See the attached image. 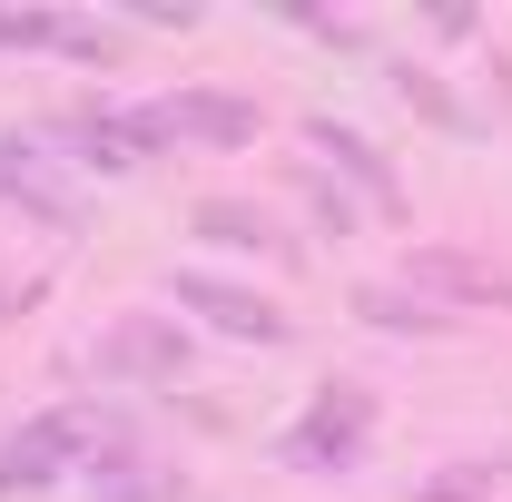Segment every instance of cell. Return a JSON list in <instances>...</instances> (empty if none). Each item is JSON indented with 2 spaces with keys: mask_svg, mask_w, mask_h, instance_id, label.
<instances>
[{
  "mask_svg": "<svg viewBox=\"0 0 512 502\" xmlns=\"http://www.w3.org/2000/svg\"><path fill=\"white\" fill-rule=\"evenodd\" d=\"M69 10H0V50H60Z\"/></svg>",
  "mask_w": 512,
  "mask_h": 502,
  "instance_id": "obj_13",
  "label": "cell"
},
{
  "mask_svg": "<svg viewBox=\"0 0 512 502\" xmlns=\"http://www.w3.org/2000/svg\"><path fill=\"white\" fill-rule=\"evenodd\" d=\"M394 89H404V99H414V109H424V119H444V128H473V109H463V99H453L444 79H434V69H404V79H394Z\"/></svg>",
  "mask_w": 512,
  "mask_h": 502,
  "instance_id": "obj_14",
  "label": "cell"
},
{
  "mask_svg": "<svg viewBox=\"0 0 512 502\" xmlns=\"http://www.w3.org/2000/svg\"><path fill=\"white\" fill-rule=\"evenodd\" d=\"M89 375L99 384H178L188 375V325L178 315H119L89 345Z\"/></svg>",
  "mask_w": 512,
  "mask_h": 502,
  "instance_id": "obj_4",
  "label": "cell"
},
{
  "mask_svg": "<svg viewBox=\"0 0 512 502\" xmlns=\"http://www.w3.org/2000/svg\"><path fill=\"white\" fill-rule=\"evenodd\" d=\"M168 306L197 315V325H217L227 345H286V335H296L276 296H256L237 276H207V266H178V276H168Z\"/></svg>",
  "mask_w": 512,
  "mask_h": 502,
  "instance_id": "obj_3",
  "label": "cell"
},
{
  "mask_svg": "<svg viewBox=\"0 0 512 502\" xmlns=\"http://www.w3.org/2000/svg\"><path fill=\"white\" fill-rule=\"evenodd\" d=\"M355 315H365V325H384V335H453V315L424 306L414 286H355Z\"/></svg>",
  "mask_w": 512,
  "mask_h": 502,
  "instance_id": "obj_12",
  "label": "cell"
},
{
  "mask_svg": "<svg viewBox=\"0 0 512 502\" xmlns=\"http://www.w3.org/2000/svg\"><path fill=\"white\" fill-rule=\"evenodd\" d=\"M138 109H148L158 138H197V148H247L266 128V109L237 99V89H168V99H138Z\"/></svg>",
  "mask_w": 512,
  "mask_h": 502,
  "instance_id": "obj_6",
  "label": "cell"
},
{
  "mask_svg": "<svg viewBox=\"0 0 512 502\" xmlns=\"http://www.w3.org/2000/svg\"><path fill=\"white\" fill-rule=\"evenodd\" d=\"M188 227L207 237V247H227V256H296V237H286L256 197H197Z\"/></svg>",
  "mask_w": 512,
  "mask_h": 502,
  "instance_id": "obj_9",
  "label": "cell"
},
{
  "mask_svg": "<svg viewBox=\"0 0 512 502\" xmlns=\"http://www.w3.org/2000/svg\"><path fill=\"white\" fill-rule=\"evenodd\" d=\"M99 443H119V424H109L99 404H50V414L10 424V434H0V502L10 493H50L60 473H89Z\"/></svg>",
  "mask_w": 512,
  "mask_h": 502,
  "instance_id": "obj_1",
  "label": "cell"
},
{
  "mask_svg": "<svg viewBox=\"0 0 512 502\" xmlns=\"http://www.w3.org/2000/svg\"><path fill=\"white\" fill-rule=\"evenodd\" d=\"M306 148H316V158H335V168H345V178H355V188L375 197L384 217H404V178H394V168H384V148L375 138H365V128H345V119H306Z\"/></svg>",
  "mask_w": 512,
  "mask_h": 502,
  "instance_id": "obj_8",
  "label": "cell"
},
{
  "mask_svg": "<svg viewBox=\"0 0 512 502\" xmlns=\"http://www.w3.org/2000/svg\"><path fill=\"white\" fill-rule=\"evenodd\" d=\"M0 197H20V207H40L50 227H69V188L50 178V158H40L30 138H0Z\"/></svg>",
  "mask_w": 512,
  "mask_h": 502,
  "instance_id": "obj_11",
  "label": "cell"
},
{
  "mask_svg": "<svg viewBox=\"0 0 512 502\" xmlns=\"http://www.w3.org/2000/svg\"><path fill=\"white\" fill-rule=\"evenodd\" d=\"M306 197H316V217H325V227H335V237H345V227H355V197L335 188V178H306Z\"/></svg>",
  "mask_w": 512,
  "mask_h": 502,
  "instance_id": "obj_15",
  "label": "cell"
},
{
  "mask_svg": "<svg viewBox=\"0 0 512 502\" xmlns=\"http://www.w3.org/2000/svg\"><path fill=\"white\" fill-rule=\"evenodd\" d=\"M404 286H414L424 306H503L512 315V266L463 256V247H414L404 256Z\"/></svg>",
  "mask_w": 512,
  "mask_h": 502,
  "instance_id": "obj_7",
  "label": "cell"
},
{
  "mask_svg": "<svg viewBox=\"0 0 512 502\" xmlns=\"http://www.w3.org/2000/svg\"><path fill=\"white\" fill-rule=\"evenodd\" d=\"M365 443H375V384L335 375L306 394V414L276 434V463L286 473H316V483H335V473H355L365 463Z\"/></svg>",
  "mask_w": 512,
  "mask_h": 502,
  "instance_id": "obj_2",
  "label": "cell"
},
{
  "mask_svg": "<svg viewBox=\"0 0 512 502\" xmlns=\"http://www.w3.org/2000/svg\"><path fill=\"white\" fill-rule=\"evenodd\" d=\"M79 493L89 502H178V473H168L158 453H138V443H99Z\"/></svg>",
  "mask_w": 512,
  "mask_h": 502,
  "instance_id": "obj_10",
  "label": "cell"
},
{
  "mask_svg": "<svg viewBox=\"0 0 512 502\" xmlns=\"http://www.w3.org/2000/svg\"><path fill=\"white\" fill-rule=\"evenodd\" d=\"M50 138L60 148H79V168H109V178H128V168H148L168 138L148 128V109H119V99H89V109H60L50 119Z\"/></svg>",
  "mask_w": 512,
  "mask_h": 502,
  "instance_id": "obj_5",
  "label": "cell"
}]
</instances>
